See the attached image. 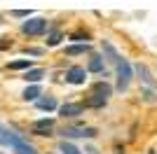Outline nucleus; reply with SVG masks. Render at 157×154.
I'll use <instances>...</instances> for the list:
<instances>
[{
  "label": "nucleus",
  "instance_id": "nucleus-24",
  "mask_svg": "<svg viewBox=\"0 0 157 154\" xmlns=\"http://www.w3.org/2000/svg\"><path fill=\"white\" fill-rule=\"evenodd\" d=\"M98 135V131L94 126H85V138H96Z\"/></svg>",
  "mask_w": 157,
  "mask_h": 154
},
{
  "label": "nucleus",
  "instance_id": "nucleus-29",
  "mask_svg": "<svg viewBox=\"0 0 157 154\" xmlns=\"http://www.w3.org/2000/svg\"><path fill=\"white\" fill-rule=\"evenodd\" d=\"M0 154H2V152H0Z\"/></svg>",
  "mask_w": 157,
  "mask_h": 154
},
{
  "label": "nucleus",
  "instance_id": "nucleus-21",
  "mask_svg": "<svg viewBox=\"0 0 157 154\" xmlns=\"http://www.w3.org/2000/svg\"><path fill=\"white\" fill-rule=\"evenodd\" d=\"M141 96H143V101L155 103L157 101V91L155 89H148V86H141Z\"/></svg>",
  "mask_w": 157,
  "mask_h": 154
},
{
  "label": "nucleus",
  "instance_id": "nucleus-12",
  "mask_svg": "<svg viewBox=\"0 0 157 154\" xmlns=\"http://www.w3.org/2000/svg\"><path fill=\"white\" fill-rule=\"evenodd\" d=\"M63 140H71V138H85V126H63L59 131Z\"/></svg>",
  "mask_w": 157,
  "mask_h": 154
},
{
  "label": "nucleus",
  "instance_id": "nucleus-7",
  "mask_svg": "<svg viewBox=\"0 0 157 154\" xmlns=\"http://www.w3.org/2000/svg\"><path fill=\"white\" fill-rule=\"evenodd\" d=\"M52 131H54V119L52 117H42V119L31 124V133H35V135H52Z\"/></svg>",
  "mask_w": 157,
  "mask_h": 154
},
{
  "label": "nucleus",
  "instance_id": "nucleus-25",
  "mask_svg": "<svg viewBox=\"0 0 157 154\" xmlns=\"http://www.w3.org/2000/svg\"><path fill=\"white\" fill-rule=\"evenodd\" d=\"M12 47V42L10 40H5V38H0V51H5V49H10Z\"/></svg>",
  "mask_w": 157,
  "mask_h": 154
},
{
  "label": "nucleus",
  "instance_id": "nucleus-22",
  "mask_svg": "<svg viewBox=\"0 0 157 154\" xmlns=\"http://www.w3.org/2000/svg\"><path fill=\"white\" fill-rule=\"evenodd\" d=\"M24 54H26V56H42V54H45V49H42V47H26V49H24Z\"/></svg>",
  "mask_w": 157,
  "mask_h": 154
},
{
  "label": "nucleus",
  "instance_id": "nucleus-19",
  "mask_svg": "<svg viewBox=\"0 0 157 154\" xmlns=\"http://www.w3.org/2000/svg\"><path fill=\"white\" fill-rule=\"evenodd\" d=\"M61 40H63V33L61 31H47V47L61 45Z\"/></svg>",
  "mask_w": 157,
  "mask_h": 154
},
{
  "label": "nucleus",
  "instance_id": "nucleus-14",
  "mask_svg": "<svg viewBox=\"0 0 157 154\" xmlns=\"http://www.w3.org/2000/svg\"><path fill=\"white\" fill-rule=\"evenodd\" d=\"M45 77V70L42 68H31V70L24 72V79H26V84H40V79Z\"/></svg>",
  "mask_w": 157,
  "mask_h": 154
},
{
  "label": "nucleus",
  "instance_id": "nucleus-20",
  "mask_svg": "<svg viewBox=\"0 0 157 154\" xmlns=\"http://www.w3.org/2000/svg\"><path fill=\"white\" fill-rule=\"evenodd\" d=\"M105 103H108L105 98H101V96H94V94H92V96H89V98L85 101V105H87V108H105Z\"/></svg>",
  "mask_w": 157,
  "mask_h": 154
},
{
  "label": "nucleus",
  "instance_id": "nucleus-3",
  "mask_svg": "<svg viewBox=\"0 0 157 154\" xmlns=\"http://www.w3.org/2000/svg\"><path fill=\"white\" fill-rule=\"evenodd\" d=\"M21 142H24V138H21L14 128H10V126H2L0 124V145H5V147H10V149H14V147H19Z\"/></svg>",
  "mask_w": 157,
  "mask_h": 154
},
{
  "label": "nucleus",
  "instance_id": "nucleus-17",
  "mask_svg": "<svg viewBox=\"0 0 157 154\" xmlns=\"http://www.w3.org/2000/svg\"><path fill=\"white\" fill-rule=\"evenodd\" d=\"M68 40H71L73 45H89V33L87 31H75L68 35Z\"/></svg>",
  "mask_w": 157,
  "mask_h": 154
},
{
  "label": "nucleus",
  "instance_id": "nucleus-16",
  "mask_svg": "<svg viewBox=\"0 0 157 154\" xmlns=\"http://www.w3.org/2000/svg\"><path fill=\"white\" fill-rule=\"evenodd\" d=\"M7 68L10 70H31L33 63H31V58H17V61H10Z\"/></svg>",
  "mask_w": 157,
  "mask_h": 154
},
{
  "label": "nucleus",
  "instance_id": "nucleus-15",
  "mask_svg": "<svg viewBox=\"0 0 157 154\" xmlns=\"http://www.w3.org/2000/svg\"><path fill=\"white\" fill-rule=\"evenodd\" d=\"M89 51H92L89 45H68L63 49V54L66 56H80V54H89Z\"/></svg>",
  "mask_w": 157,
  "mask_h": 154
},
{
  "label": "nucleus",
  "instance_id": "nucleus-8",
  "mask_svg": "<svg viewBox=\"0 0 157 154\" xmlns=\"http://www.w3.org/2000/svg\"><path fill=\"white\" fill-rule=\"evenodd\" d=\"M85 68H87V72H94V75H101V72L105 75V58L101 54H89Z\"/></svg>",
  "mask_w": 157,
  "mask_h": 154
},
{
  "label": "nucleus",
  "instance_id": "nucleus-9",
  "mask_svg": "<svg viewBox=\"0 0 157 154\" xmlns=\"http://www.w3.org/2000/svg\"><path fill=\"white\" fill-rule=\"evenodd\" d=\"M35 108L42 110V112H54V110H59V101H56V96H52V94H42V96L35 101Z\"/></svg>",
  "mask_w": 157,
  "mask_h": 154
},
{
  "label": "nucleus",
  "instance_id": "nucleus-27",
  "mask_svg": "<svg viewBox=\"0 0 157 154\" xmlns=\"http://www.w3.org/2000/svg\"><path fill=\"white\" fill-rule=\"evenodd\" d=\"M150 154H155V149H150Z\"/></svg>",
  "mask_w": 157,
  "mask_h": 154
},
{
  "label": "nucleus",
  "instance_id": "nucleus-11",
  "mask_svg": "<svg viewBox=\"0 0 157 154\" xmlns=\"http://www.w3.org/2000/svg\"><path fill=\"white\" fill-rule=\"evenodd\" d=\"M92 94H94V96H101V98H105V101H108V96L113 94V86L105 82V79H98V82H94V84H92Z\"/></svg>",
  "mask_w": 157,
  "mask_h": 154
},
{
  "label": "nucleus",
  "instance_id": "nucleus-10",
  "mask_svg": "<svg viewBox=\"0 0 157 154\" xmlns=\"http://www.w3.org/2000/svg\"><path fill=\"white\" fill-rule=\"evenodd\" d=\"M101 56H103L108 63H113V65H115L120 58H122V56L117 54V49H115V47H113L108 40H101Z\"/></svg>",
  "mask_w": 157,
  "mask_h": 154
},
{
  "label": "nucleus",
  "instance_id": "nucleus-4",
  "mask_svg": "<svg viewBox=\"0 0 157 154\" xmlns=\"http://www.w3.org/2000/svg\"><path fill=\"white\" fill-rule=\"evenodd\" d=\"M87 68L85 65H71L68 70H66V82L73 84V86H82V84L87 82Z\"/></svg>",
  "mask_w": 157,
  "mask_h": 154
},
{
  "label": "nucleus",
  "instance_id": "nucleus-26",
  "mask_svg": "<svg viewBox=\"0 0 157 154\" xmlns=\"http://www.w3.org/2000/svg\"><path fill=\"white\" fill-rule=\"evenodd\" d=\"M85 152H87V154H98V152H96V149H94V147H87Z\"/></svg>",
  "mask_w": 157,
  "mask_h": 154
},
{
  "label": "nucleus",
  "instance_id": "nucleus-28",
  "mask_svg": "<svg viewBox=\"0 0 157 154\" xmlns=\"http://www.w3.org/2000/svg\"><path fill=\"white\" fill-rule=\"evenodd\" d=\"M0 24H2V16H0Z\"/></svg>",
  "mask_w": 157,
  "mask_h": 154
},
{
  "label": "nucleus",
  "instance_id": "nucleus-18",
  "mask_svg": "<svg viewBox=\"0 0 157 154\" xmlns=\"http://www.w3.org/2000/svg\"><path fill=\"white\" fill-rule=\"evenodd\" d=\"M59 152H61V154H85L78 145H73L71 140H61V142H59Z\"/></svg>",
  "mask_w": 157,
  "mask_h": 154
},
{
  "label": "nucleus",
  "instance_id": "nucleus-1",
  "mask_svg": "<svg viewBox=\"0 0 157 154\" xmlns=\"http://www.w3.org/2000/svg\"><path fill=\"white\" fill-rule=\"evenodd\" d=\"M131 77H134V65L127 61L124 56L120 58L117 63H115V89L122 94V91L129 89V82H131Z\"/></svg>",
  "mask_w": 157,
  "mask_h": 154
},
{
  "label": "nucleus",
  "instance_id": "nucleus-6",
  "mask_svg": "<svg viewBox=\"0 0 157 154\" xmlns=\"http://www.w3.org/2000/svg\"><path fill=\"white\" fill-rule=\"evenodd\" d=\"M134 72L138 75V79H141V84H143V86L157 91V79L152 77V72L148 70V65H145V63H136V65H134Z\"/></svg>",
  "mask_w": 157,
  "mask_h": 154
},
{
  "label": "nucleus",
  "instance_id": "nucleus-5",
  "mask_svg": "<svg viewBox=\"0 0 157 154\" xmlns=\"http://www.w3.org/2000/svg\"><path fill=\"white\" fill-rule=\"evenodd\" d=\"M85 110H87L85 103H63V105H59V115L63 119H75V117L85 115Z\"/></svg>",
  "mask_w": 157,
  "mask_h": 154
},
{
  "label": "nucleus",
  "instance_id": "nucleus-13",
  "mask_svg": "<svg viewBox=\"0 0 157 154\" xmlns=\"http://www.w3.org/2000/svg\"><path fill=\"white\" fill-rule=\"evenodd\" d=\"M42 96V89H40V84H28L26 89L21 91V98H24V101H28V103H35L38 101V98Z\"/></svg>",
  "mask_w": 157,
  "mask_h": 154
},
{
  "label": "nucleus",
  "instance_id": "nucleus-2",
  "mask_svg": "<svg viewBox=\"0 0 157 154\" xmlns=\"http://www.w3.org/2000/svg\"><path fill=\"white\" fill-rule=\"evenodd\" d=\"M47 31H49V28H47V19H42V16H31L28 21L21 24V33H24V35H31V38L45 35Z\"/></svg>",
  "mask_w": 157,
  "mask_h": 154
},
{
  "label": "nucleus",
  "instance_id": "nucleus-23",
  "mask_svg": "<svg viewBox=\"0 0 157 154\" xmlns=\"http://www.w3.org/2000/svg\"><path fill=\"white\" fill-rule=\"evenodd\" d=\"M12 16L14 19H31V9H14Z\"/></svg>",
  "mask_w": 157,
  "mask_h": 154
}]
</instances>
